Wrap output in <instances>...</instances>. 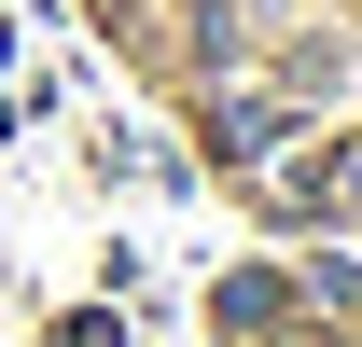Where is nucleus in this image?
<instances>
[{
	"label": "nucleus",
	"mask_w": 362,
	"mask_h": 347,
	"mask_svg": "<svg viewBox=\"0 0 362 347\" xmlns=\"http://www.w3.org/2000/svg\"><path fill=\"white\" fill-rule=\"evenodd\" d=\"M320 195H334V222H362V167H320Z\"/></svg>",
	"instance_id": "nucleus-1"
}]
</instances>
